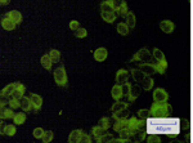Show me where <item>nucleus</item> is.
Segmentation results:
<instances>
[{
  "instance_id": "18",
  "label": "nucleus",
  "mask_w": 193,
  "mask_h": 143,
  "mask_svg": "<svg viewBox=\"0 0 193 143\" xmlns=\"http://www.w3.org/2000/svg\"><path fill=\"white\" fill-rule=\"evenodd\" d=\"M81 134H83V130H79V129H76V130H74V132L70 134V137H68V142H70V143H79Z\"/></svg>"
},
{
  "instance_id": "27",
  "label": "nucleus",
  "mask_w": 193,
  "mask_h": 143,
  "mask_svg": "<svg viewBox=\"0 0 193 143\" xmlns=\"http://www.w3.org/2000/svg\"><path fill=\"white\" fill-rule=\"evenodd\" d=\"M127 108H125V110H120V111H115L113 112V118L116 120H122V119H126L127 118Z\"/></svg>"
},
{
  "instance_id": "35",
  "label": "nucleus",
  "mask_w": 193,
  "mask_h": 143,
  "mask_svg": "<svg viewBox=\"0 0 193 143\" xmlns=\"http://www.w3.org/2000/svg\"><path fill=\"white\" fill-rule=\"evenodd\" d=\"M116 10H117V12H116V13H117V16H122V17L126 16L127 14V5H126V3L122 1V4Z\"/></svg>"
},
{
  "instance_id": "3",
  "label": "nucleus",
  "mask_w": 193,
  "mask_h": 143,
  "mask_svg": "<svg viewBox=\"0 0 193 143\" xmlns=\"http://www.w3.org/2000/svg\"><path fill=\"white\" fill-rule=\"evenodd\" d=\"M54 81L58 86H66L67 85V73L63 66H59L54 70Z\"/></svg>"
},
{
  "instance_id": "36",
  "label": "nucleus",
  "mask_w": 193,
  "mask_h": 143,
  "mask_svg": "<svg viewBox=\"0 0 193 143\" xmlns=\"http://www.w3.org/2000/svg\"><path fill=\"white\" fill-rule=\"evenodd\" d=\"M8 106H9L10 108H18V107H21V99H17V98H14V97H10L9 98V103H8Z\"/></svg>"
},
{
  "instance_id": "1",
  "label": "nucleus",
  "mask_w": 193,
  "mask_h": 143,
  "mask_svg": "<svg viewBox=\"0 0 193 143\" xmlns=\"http://www.w3.org/2000/svg\"><path fill=\"white\" fill-rule=\"evenodd\" d=\"M180 123L182 120L178 118H148L147 119V130L148 134H166L167 137L174 138L180 133Z\"/></svg>"
},
{
  "instance_id": "47",
  "label": "nucleus",
  "mask_w": 193,
  "mask_h": 143,
  "mask_svg": "<svg viewBox=\"0 0 193 143\" xmlns=\"http://www.w3.org/2000/svg\"><path fill=\"white\" fill-rule=\"evenodd\" d=\"M8 103H9V99H8V97L0 95V107H7Z\"/></svg>"
},
{
  "instance_id": "46",
  "label": "nucleus",
  "mask_w": 193,
  "mask_h": 143,
  "mask_svg": "<svg viewBox=\"0 0 193 143\" xmlns=\"http://www.w3.org/2000/svg\"><path fill=\"white\" fill-rule=\"evenodd\" d=\"M121 86H122V93H124V95H127L129 92H130V89H131V85L129 84V83H124V84H121Z\"/></svg>"
},
{
  "instance_id": "31",
  "label": "nucleus",
  "mask_w": 193,
  "mask_h": 143,
  "mask_svg": "<svg viewBox=\"0 0 193 143\" xmlns=\"http://www.w3.org/2000/svg\"><path fill=\"white\" fill-rule=\"evenodd\" d=\"M125 108H127V103H124V102H116L113 103V106L111 107V111L115 112V111H120V110H125Z\"/></svg>"
},
{
  "instance_id": "41",
  "label": "nucleus",
  "mask_w": 193,
  "mask_h": 143,
  "mask_svg": "<svg viewBox=\"0 0 193 143\" xmlns=\"http://www.w3.org/2000/svg\"><path fill=\"white\" fill-rule=\"evenodd\" d=\"M32 134H34V137H35V138H37V139H39V138L41 139L42 136H44V129H42V128H35V129H34V132H32Z\"/></svg>"
},
{
  "instance_id": "29",
  "label": "nucleus",
  "mask_w": 193,
  "mask_h": 143,
  "mask_svg": "<svg viewBox=\"0 0 193 143\" xmlns=\"http://www.w3.org/2000/svg\"><path fill=\"white\" fill-rule=\"evenodd\" d=\"M104 133H106V129H103L102 127H99V125H98V127H94L92 129V134L95 137V139H97V138H99L101 136H103Z\"/></svg>"
},
{
  "instance_id": "20",
  "label": "nucleus",
  "mask_w": 193,
  "mask_h": 143,
  "mask_svg": "<svg viewBox=\"0 0 193 143\" xmlns=\"http://www.w3.org/2000/svg\"><path fill=\"white\" fill-rule=\"evenodd\" d=\"M26 119H27V116H26L25 111L23 112H18V114H16L14 118H13V123H14L16 125H22V124H25Z\"/></svg>"
},
{
  "instance_id": "43",
  "label": "nucleus",
  "mask_w": 193,
  "mask_h": 143,
  "mask_svg": "<svg viewBox=\"0 0 193 143\" xmlns=\"http://www.w3.org/2000/svg\"><path fill=\"white\" fill-rule=\"evenodd\" d=\"M148 143H160L161 142V138L157 136V134H149L148 137Z\"/></svg>"
},
{
  "instance_id": "16",
  "label": "nucleus",
  "mask_w": 193,
  "mask_h": 143,
  "mask_svg": "<svg viewBox=\"0 0 193 143\" xmlns=\"http://www.w3.org/2000/svg\"><path fill=\"white\" fill-rule=\"evenodd\" d=\"M101 16H102V18L104 19L106 22L112 23L113 21L116 19V17H117V13L116 12H101Z\"/></svg>"
},
{
  "instance_id": "4",
  "label": "nucleus",
  "mask_w": 193,
  "mask_h": 143,
  "mask_svg": "<svg viewBox=\"0 0 193 143\" xmlns=\"http://www.w3.org/2000/svg\"><path fill=\"white\" fill-rule=\"evenodd\" d=\"M152 59V55L151 53L148 52V49H145V48H143V49H140L139 52H136V54L133 57L131 61H139V62H144V63H149Z\"/></svg>"
},
{
  "instance_id": "23",
  "label": "nucleus",
  "mask_w": 193,
  "mask_h": 143,
  "mask_svg": "<svg viewBox=\"0 0 193 143\" xmlns=\"http://www.w3.org/2000/svg\"><path fill=\"white\" fill-rule=\"evenodd\" d=\"M125 128H129V120L126 121L125 119L117 120L116 121V124L113 125V129L116 132H120V130H122V129H125Z\"/></svg>"
},
{
  "instance_id": "40",
  "label": "nucleus",
  "mask_w": 193,
  "mask_h": 143,
  "mask_svg": "<svg viewBox=\"0 0 193 143\" xmlns=\"http://www.w3.org/2000/svg\"><path fill=\"white\" fill-rule=\"evenodd\" d=\"M86 35H88L86 30L83 28V27H79V28H77L76 31H75V36H76V37H80V39H81V37H85Z\"/></svg>"
},
{
  "instance_id": "24",
  "label": "nucleus",
  "mask_w": 193,
  "mask_h": 143,
  "mask_svg": "<svg viewBox=\"0 0 193 143\" xmlns=\"http://www.w3.org/2000/svg\"><path fill=\"white\" fill-rule=\"evenodd\" d=\"M17 132V128H16V124H7L4 127V136H8V137H13Z\"/></svg>"
},
{
  "instance_id": "51",
  "label": "nucleus",
  "mask_w": 193,
  "mask_h": 143,
  "mask_svg": "<svg viewBox=\"0 0 193 143\" xmlns=\"http://www.w3.org/2000/svg\"><path fill=\"white\" fill-rule=\"evenodd\" d=\"M10 3V0H0V5H8Z\"/></svg>"
},
{
  "instance_id": "37",
  "label": "nucleus",
  "mask_w": 193,
  "mask_h": 143,
  "mask_svg": "<svg viewBox=\"0 0 193 143\" xmlns=\"http://www.w3.org/2000/svg\"><path fill=\"white\" fill-rule=\"evenodd\" d=\"M53 137H54L53 132H51V130H46V132H44V136H42L41 141L44 143H49V142L53 141Z\"/></svg>"
},
{
  "instance_id": "42",
  "label": "nucleus",
  "mask_w": 193,
  "mask_h": 143,
  "mask_svg": "<svg viewBox=\"0 0 193 143\" xmlns=\"http://www.w3.org/2000/svg\"><path fill=\"white\" fill-rule=\"evenodd\" d=\"M4 114H5V119H13L14 118V111H13V108H8V107H5L4 108Z\"/></svg>"
},
{
  "instance_id": "11",
  "label": "nucleus",
  "mask_w": 193,
  "mask_h": 143,
  "mask_svg": "<svg viewBox=\"0 0 193 143\" xmlns=\"http://www.w3.org/2000/svg\"><path fill=\"white\" fill-rule=\"evenodd\" d=\"M21 108L25 111V112H30V111H34L32 108V103H31V99L30 97H23L21 98Z\"/></svg>"
},
{
  "instance_id": "52",
  "label": "nucleus",
  "mask_w": 193,
  "mask_h": 143,
  "mask_svg": "<svg viewBox=\"0 0 193 143\" xmlns=\"http://www.w3.org/2000/svg\"><path fill=\"white\" fill-rule=\"evenodd\" d=\"M183 123H184V125H183V128H184V129H188V128H189V124H188V120H183Z\"/></svg>"
},
{
  "instance_id": "38",
  "label": "nucleus",
  "mask_w": 193,
  "mask_h": 143,
  "mask_svg": "<svg viewBox=\"0 0 193 143\" xmlns=\"http://www.w3.org/2000/svg\"><path fill=\"white\" fill-rule=\"evenodd\" d=\"M98 143H106V142H112V136L108 133H104L103 136H101L99 138H97L95 139Z\"/></svg>"
},
{
  "instance_id": "39",
  "label": "nucleus",
  "mask_w": 193,
  "mask_h": 143,
  "mask_svg": "<svg viewBox=\"0 0 193 143\" xmlns=\"http://www.w3.org/2000/svg\"><path fill=\"white\" fill-rule=\"evenodd\" d=\"M99 127H102L103 129H108L110 127H111V120H110V118H103V119H101L99 120Z\"/></svg>"
},
{
  "instance_id": "32",
  "label": "nucleus",
  "mask_w": 193,
  "mask_h": 143,
  "mask_svg": "<svg viewBox=\"0 0 193 143\" xmlns=\"http://www.w3.org/2000/svg\"><path fill=\"white\" fill-rule=\"evenodd\" d=\"M117 32L120 35H127L129 34V26L126 23H118L117 25Z\"/></svg>"
},
{
  "instance_id": "49",
  "label": "nucleus",
  "mask_w": 193,
  "mask_h": 143,
  "mask_svg": "<svg viewBox=\"0 0 193 143\" xmlns=\"http://www.w3.org/2000/svg\"><path fill=\"white\" fill-rule=\"evenodd\" d=\"M4 127L5 124L3 123V119H0V136H4Z\"/></svg>"
},
{
  "instance_id": "2",
  "label": "nucleus",
  "mask_w": 193,
  "mask_h": 143,
  "mask_svg": "<svg viewBox=\"0 0 193 143\" xmlns=\"http://www.w3.org/2000/svg\"><path fill=\"white\" fill-rule=\"evenodd\" d=\"M173 114V108L166 102H156L152 103V107L149 110V115L153 118H166Z\"/></svg>"
},
{
  "instance_id": "21",
  "label": "nucleus",
  "mask_w": 193,
  "mask_h": 143,
  "mask_svg": "<svg viewBox=\"0 0 193 143\" xmlns=\"http://www.w3.org/2000/svg\"><path fill=\"white\" fill-rule=\"evenodd\" d=\"M41 62V66L45 68V70H51V64H53V62H51V59L49 57V54H44L40 59Z\"/></svg>"
},
{
  "instance_id": "10",
  "label": "nucleus",
  "mask_w": 193,
  "mask_h": 143,
  "mask_svg": "<svg viewBox=\"0 0 193 143\" xmlns=\"http://www.w3.org/2000/svg\"><path fill=\"white\" fill-rule=\"evenodd\" d=\"M1 27L7 31H13L16 28V23L9 18V17H3L1 18Z\"/></svg>"
},
{
  "instance_id": "34",
  "label": "nucleus",
  "mask_w": 193,
  "mask_h": 143,
  "mask_svg": "<svg viewBox=\"0 0 193 143\" xmlns=\"http://www.w3.org/2000/svg\"><path fill=\"white\" fill-rule=\"evenodd\" d=\"M153 57L157 59V62H162V61H166L164 53H162L160 49H157V48H154V49H153Z\"/></svg>"
},
{
  "instance_id": "17",
  "label": "nucleus",
  "mask_w": 193,
  "mask_h": 143,
  "mask_svg": "<svg viewBox=\"0 0 193 143\" xmlns=\"http://www.w3.org/2000/svg\"><path fill=\"white\" fill-rule=\"evenodd\" d=\"M101 12H115L113 0H106L101 4Z\"/></svg>"
},
{
  "instance_id": "19",
  "label": "nucleus",
  "mask_w": 193,
  "mask_h": 143,
  "mask_svg": "<svg viewBox=\"0 0 193 143\" xmlns=\"http://www.w3.org/2000/svg\"><path fill=\"white\" fill-rule=\"evenodd\" d=\"M139 93H140V88L138 85H134V86H131V89H130V92H129V94H127V98H129V101H135L136 99V97L139 95Z\"/></svg>"
},
{
  "instance_id": "8",
  "label": "nucleus",
  "mask_w": 193,
  "mask_h": 143,
  "mask_svg": "<svg viewBox=\"0 0 193 143\" xmlns=\"http://www.w3.org/2000/svg\"><path fill=\"white\" fill-rule=\"evenodd\" d=\"M107 54H108V52H107L106 48H98L94 52V59L98 61V62H103V61H106Z\"/></svg>"
},
{
  "instance_id": "28",
  "label": "nucleus",
  "mask_w": 193,
  "mask_h": 143,
  "mask_svg": "<svg viewBox=\"0 0 193 143\" xmlns=\"http://www.w3.org/2000/svg\"><path fill=\"white\" fill-rule=\"evenodd\" d=\"M125 17H126V25L129 26V27L133 28L135 26V16H134V13L127 12V14Z\"/></svg>"
},
{
  "instance_id": "33",
  "label": "nucleus",
  "mask_w": 193,
  "mask_h": 143,
  "mask_svg": "<svg viewBox=\"0 0 193 143\" xmlns=\"http://www.w3.org/2000/svg\"><path fill=\"white\" fill-rule=\"evenodd\" d=\"M156 64V70L158 73H165L166 71V67H167V62L166 61H162V62H157V63H154Z\"/></svg>"
},
{
  "instance_id": "44",
  "label": "nucleus",
  "mask_w": 193,
  "mask_h": 143,
  "mask_svg": "<svg viewBox=\"0 0 193 143\" xmlns=\"http://www.w3.org/2000/svg\"><path fill=\"white\" fill-rule=\"evenodd\" d=\"M92 142V138H90V136H88V134H85L83 132V134H81L80 137V142L79 143H90Z\"/></svg>"
},
{
  "instance_id": "50",
  "label": "nucleus",
  "mask_w": 193,
  "mask_h": 143,
  "mask_svg": "<svg viewBox=\"0 0 193 143\" xmlns=\"http://www.w3.org/2000/svg\"><path fill=\"white\" fill-rule=\"evenodd\" d=\"M4 108H5V107H0V119H5V114H4Z\"/></svg>"
},
{
  "instance_id": "5",
  "label": "nucleus",
  "mask_w": 193,
  "mask_h": 143,
  "mask_svg": "<svg viewBox=\"0 0 193 143\" xmlns=\"http://www.w3.org/2000/svg\"><path fill=\"white\" fill-rule=\"evenodd\" d=\"M167 98H169V94H167L166 90H164L162 88H158V89L154 90L153 101H156V102H166Z\"/></svg>"
},
{
  "instance_id": "12",
  "label": "nucleus",
  "mask_w": 193,
  "mask_h": 143,
  "mask_svg": "<svg viewBox=\"0 0 193 143\" xmlns=\"http://www.w3.org/2000/svg\"><path fill=\"white\" fill-rule=\"evenodd\" d=\"M160 28H161L165 34H170V32H173V31H174L175 26H174V23L171 22V21L165 19V21H162V22L160 23Z\"/></svg>"
},
{
  "instance_id": "22",
  "label": "nucleus",
  "mask_w": 193,
  "mask_h": 143,
  "mask_svg": "<svg viewBox=\"0 0 193 143\" xmlns=\"http://www.w3.org/2000/svg\"><path fill=\"white\" fill-rule=\"evenodd\" d=\"M14 89H16V83L9 84V85H7L5 88L1 90V92H0V95H4V97H12V94H13V92H14Z\"/></svg>"
},
{
  "instance_id": "6",
  "label": "nucleus",
  "mask_w": 193,
  "mask_h": 143,
  "mask_svg": "<svg viewBox=\"0 0 193 143\" xmlns=\"http://www.w3.org/2000/svg\"><path fill=\"white\" fill-rule=\"evenodd\" d=\"M30 99H31V103H32L34 112L40 111V108L42 106V98L40 97V95L39 94H31L30 95Z\"/></svg>"
},
{
  "instance_id": "15",
  "label": "nucleus",
  "mask_w": 193,
  "mask_h": 143,
  "mask_svg": "<svg viewBox=\"0 0 193 143\" xmlns=\"http://www.w3.org/2000/svg\"><path fill=\"white\" fill-rule=\"evenodd\" d=\"M122 95H124V93H122V86L120 85V84L115 85L113 88H112V98L115 99V101H120V99L122 98Z\"/></svg>"
},
{
  "instance_id": "48",
  "label": "nucleus",
  "mask_w": 193,
  "mask_h": 143,
  "mask_svg": "<svg viewBox=\"0 0 193 143\" xmlns=\"http://www.w3.org/2000/svg\"><path fill=\"white\" fill-rule=\"evenodd\" d=\"M79 27H80L79 21H71V22H70V28L72 30V31H76Z\"/></svg>"
},
{
  "instance_id": "13",
  "label": "nucleus",
  "mask_w": 193,
  "mask_h": 143,
  "mask_svg": "<svg viewBox=\"0 0 193 143\" xmlns=\"http://www.w3.org/2000/svg\"><path fill=\"white\" fill-rule=\"evenodd\" d=\"M7 17H9V18H10L16 25H19L21 22H22V14H21L18 10H10V12L7 14Z\"/></svg>"
},
{
  "instance_id": "7",
  "label": "nucleus",
  "mask_w": 193,
  "mask_h": 143,
  "mask_svg": "<svg viewBox=\"0 0 193 143\" xmlns=\"http://www.w3.org/2000/svg\"><path fill=\"white\" fill-rule=\"evenodd\" d=\"M140 70L143 71V73L145 76H149V75H153L154 72H157L156 70V64L154 63H142L140 64Z\"/></svg>"
},
{
  "instance_id": "14",
  "label": "nucleus",
  "mask_w": 193,
  "mask_h": 143,
  "mask_svg": "<svg viewBox=\"0 0 193 143\" xmlns=\"http://www.w3.org/2000/svg\"><path fill=\"white\" fill-rule=\"evenodd\" d=\"M127 77H129V72L126 70H118L117 73H116V81H117L118 84L126 83Z\"/></svg>"
},
{
  "instance_id": "30",
  "label": "nucleus",
  "mask_w": 193,
  "mask_h": 143,
  "mask_svg": "<svg viewBox=\"0 0 193 143\" xmlns=\"http://www.w3.org/2000/svg\"><path fill=\"white\" fill-rule=\"evenodd\" d=\"M153 80L151 79V77H145V79L142 81V86H143L144 90H151L152 86H153Z\"/></svg>"
},
{
  "instance_id": "26",
  "label": "nucleus",
  "mask_w": 193,
  "mask_h": 143,
  "mask_svg": "<svg viewBox=\"0 0 193 143\" xmlns=\"http://www.w3.org/2000/svg\"><path fill=\"white\" fill-rule=\"evenodd\" d=\"M49 57L53 63H58L59 59H61V53H59V50H57V49H51L49 52Z\"/></svg>"
},
{
  "instance_id": "25",
  "label": "nucleus",
  "mask_w": 193,
  "mask_h": 143,
  "mask_svg": "<svg viewBox=\"0 0 193 143\" xmlns=\"http://www.w3.org/2000/svg\"><path fill=\"white\" fill-rule=\"evenodd\" d=\"M131 75H133V77H134V80L136 81V83H142V81H143L145 77H147L143 73V71H142V70H133L131 71Z\"/></svg>"
},
{
  "instance_id": "9",
  "label": "nucleus",
  "mask_w": 193,
  "mask_h": 143,
  "mask_svg": "<svg viewBox=\"0 0 193 143\" xmlns=\"http://www.w3.org/2000/svg\"><path fill=\"white\" fill-rule=\"evenodd\" d=\"M25 92H26V86L21 83H16V89H14V92H13L12 97H14L17 99H21L25 95Z\"/></svg>"
},
{
  "instance_id": "45",
  "label": "nucleus",
  "mask_w": 193,
  "mask_h": 143,
  "mask_svg": "<svg viewBox=\"0 0 193 143\" xmlns=\"http://www.w3.org/2000/svg\"><path fill=\"white\" fill-rule=\"evenodd\" d=\"M149 116V110H140L138 111V118L139 119H147Z\"/></svg>"
}]
</instances>
